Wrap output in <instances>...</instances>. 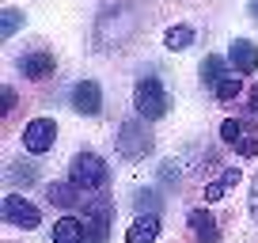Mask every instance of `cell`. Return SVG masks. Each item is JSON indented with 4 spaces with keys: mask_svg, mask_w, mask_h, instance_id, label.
Segmentation results:
<instances>
[{
    "mask_svg": "<svg viewBox=\"0 0 258 243\" xmlns=\"http://www.w3.org/2000/svg\"><path fill=\"white\" fill-rule=\"evenodd\" d=\"M160 178H163V183H167V187H175L178 178H182V171H178V163H163V167H160Z\"/></svg>",
    "mask_w": 258,
    "mask_h": 243,
    "instance_id": "cb8c5ba5",
    "label": "cell"
},
{
    "mask_svg": "<svg viewBox=\"0 0 258 243\" xmlns=\"http://www.w3.org/2000/svg\"><path fill=\"white\" fill-rule=\"evenodd\" d=\"M34 178H38V163H34V160H27V163L19 160V163L8 167V183H23V187H31Z\"/></svg>",
    "mask_w": 258,
    "mask_h": 243,
    "instance_id": "ac0fdd59",
    "label": "cell"
},
{
    "mask_svg": "<svg viewBox=\"0 0 258 243\" xmlns=\"http://www.w3.org/2000/svg\"><path fill=\"white\" fill-rule=\"evenodd\" d=\"M53 137H57V122L53 118H34V122H27V130H23V148L34 152V156L49 152Z\"/></svg>",
    "mask_w": 258,
    "mask_h": 243,
    "instance_id": "8992f818",
    "label": "cell"
},
{
    "mask_svg": "<svg viewBox=\"0 0 258 243\" xmlns=\"http://www.w3.org/2000/svg\"><path fill=\"white\" fill-rule=\"evenodd\" d=\"M80 224H84V243H106L110 239V205L106 202L88 205Z\"/></svg>",
    "mask_w": 258,
    "mask_h": 243,
    "instance_id": "5b68a950",
    "label": "cell"
},
{
    "mask_svg": "<svg viewBox=\"0 0 258 243\" xmlns=\"http://www.w3.org/2000/svg\"><path fill=\"white\" fill-rule=\"evenodd\" d=\"M46 198L53 205H61V209H73V205L80 202V187H76V183H49Z\"/></svg>",
    "mask_w": 258,
    "mask_h": 243,
    "instance_id": "4fadbf2b",
    "label": "cell"
},
{
    "mask_svg": "<svg viewBox=\"0 0 258 243\" xmlns=\"http://www.w3.org/2000/svg\"><path fill=\"white\" fill-rule=\"evenodd\" d=\"M133 106H137L141 118L156 122L167 114V91H163V84L156 80V76H145V80H137V88H133Z\"/></svg>",
    "mask_w": 258,
    "mask_h": 243,
    "instance_id": "277c9868",
    "label": "cell"
},
{
    "mask_svg": "<svg viewBox=\"0 0 258 243\" xmlns=\"http://www.w3.org/2000/svg\"><path fill=\"white\" fill-rule=\"evenodd\" d=\"M118 152L125 156V160H141V156L152 152V130H148V118H129L121 122L118 130Z\"/></svg>",
    "mask_w": 258,
    "mask_h": 243,
    "instance_id": "3957f363",
    "label": "cell"
},
{
    "mask_svg": "<svg viewBox=\"0 0 258 243\" xmlns=\"http://www.w3.org/2000/svg\"><path fill=\"white\" fill-rule=\"evenodd\" d=\"M250 110L258 114V84H254V88H250Z\"/></svg>",
    "mask_w": 258,
    "mask_h": 243,
    "instance_id": "4316f807",
    "label": "cell"
},
{
    "mask_svg": "<svg viewBox=\"0 0 258 243\" xmlns=\"http://www.w3.org/2000/svg\"><path fill=\"white\" fill-rule=\"evenodd\" d=\"M4 220L16 224V228H38L42 224V213H38V205H31L27 198L8 194V198H4Z\"/></svg>",
    "mask_w": 258,
    "mask_h": 243,
    "instance_id": "52a82bcc",
    "label": "cell"
},
{
    "mask_svg": "<svg viewBox=\"0 0 258 243\" xmlns=\"http://www.w3.org/2000/svg\"><path fill=\"white\" fill-rule=\"evenodd\" d=\"M4 110H16V91L4 88Z\"/></svg>",
    "mask_w": 258,
    "mask_h": 243,
    "instance_id": "484cf974",
    "label": "cell"
},
{
    "mask_svg": "<svg viewBox=\"0 0 258 243\" xmlns=\"http://www.w3.org/2000/svg\"><path fill=\"white\" fill-rule=\"evenodd\" d=\"M186 220H190V232L198 235V243H220V228H217V220H213V213L190 209Z\"/></svg>",
    "mask_w": 258,
    "mask_h": 243,
    "instance_id": "8fae6325",
    "label": "cell"
},
{
    "mask_svg": "<svg viewBox=\"0 0 258 243\" xmlns=\"http://www.w3.org/2000/svg\"><path fill=\"white\" fill-rule=\"evenodd\" d=\"M106 178H110L106 160H99L95 152H76L69 163V183H76L80 190H103Z\"/></svg>",
    "mask_w": 258,
    "mask_h": 243,
    "instance_id": "7a4b0ae2",
    "label": "cell"
},
{
    "mask_svg": "<svg viewBox=\"0 0 258 243\" xmlns=\"http://www.w3.org/2000/svg\"><path fill=\"white\" fill-rule=\"evenodd\" d=\"M243 91V84H239V76H224V80H217L213 84V95L220 99V103H232L235 95Z\"/></svg>",
    "mask_w": 258,
    "mask_h": 243,
    "instance_id": "ffe728a7",
    "label": "cell"
},
{
    "mask_svg": "<svg viewBox=\"0 0 258 243\" xmlns=\"http://www.w3.org/2000/svg\"><path fill=\"white\" fill-rule=\"evenodd\" d=\"M53 69H57V61H53V53H46V49H34V53L19 57V73H23L27 80H49Z\"/></svg>",
    "mask_w": 258,
    "mask_h": 243,
    "instance_id": "9c48e42d",
    "label": "cell"
},
{
    "mask_svg": "<svg viewBox=\"0 0 258 243\" xmlns=\"http://www.w3.org/2000/svg\"><path fill=\"white\" fill-rule=\"evenodd\" d=\"M224 65H228L224 57L209 53V57L202 61V80H205V84H217V80H224Z\"/></svg>",
    "mask_w": 258,
    "mask_h": 243,
    "instance_id": "d6986e66",
    "label": "cell"
},
{
    "mask_svg": "<svg viewBox=\"0 0 258 243\" xmlns=\"http://www.w3.org/2000/svg\"><path fill=\"white\" fill-rule=\"evenodd\" d=\"M250 16H254V19H258V0H250Z\"/></svg>",
    "mask_w": 258,
    "mask_h": 243,
    "instance_id": "83f0119b",
    "label": "cell"
},
{
    "mask_svg": "<svg viewBox=\"0 0 258 243\" xmlns=\"http://www.w3.org/2000/svg\"><path fill=\"white\" fill-rule=\"evenodd\" d=\"M160 239V217H137L125 228V243H156Z\"/></svg>",
    "mask_w": 258,
    "mask_h": 243,
    "instance_id": "7c38bea8",
    "label": "cell"
},
{
    "mask_svg": "<svg viewBox=\"0 0 258 243\" xmlns=\"http://www.w3.org/2000/svg\"><path fill=\"white\" fill-rule=\"evenodd\" d=\"M228 65H232L235 76L258 73V46L247 42V38H232V46H228Z\"/></svg>",
    "mask_w": 258,
    "mask_h": 243,
    "instance_id": "ba28073f",
    "label": "cell"
},
{
    "mask_svg": "<svg viewBox=\"0 0 258 243\" xmlns=\"http://www.w3.org/2000/svg\"><path fill=\"white\" fill-rule=\"evenodd\" d=\"M160 194H156V190H137V194H133V209H137V217H156V213H160Z\"/></svg>",
    "mask_w": 258,
    "mask_h": 243,
    "instance_id": "2e32d148",
    "label": "cell"
},
{
    "mask_svg": "<svg viewBox=\"0 0 258 243\" xmlns=\"http://www.w3.org/2000/svg\"><path fill=\"white\" fill-rule=\"evenodd\" d=\"M163 46L167 49H190L194 46V27L190 23H175L163 31Z\"/></svg>",
    "mask_w": 258,
    "mask_h": 243,
    "instance_id": "9a60e30c",
    "label": "cell"
},
{
    "mask_svg": "<svg viewBox=\"0 0 258 243\" xmlns=\"http://www.w3.org/2000/svg\"><path fill=\"white\" fill-rule=\"evenodd\" d=\"M19 27H23V12H19V8H4V16H0V34L12 38Z\"/></svg>",
    "mask_w": 258,
    "mask_h": 243,
    "instance_id": "7402d4cb",
    "label": "cell"
},
{
    "mask_svg": "<svg viewBox=\"0 0 258 243\" xmlns=\"http://www.w3.org/2000/svg\"><path fill=\"white\" fill-rule=\"evenodd\" d=\"M235 152H243V156H258V133H247V137L235 145Z\"/></svg>",
    "mask_w": 258,
    "mask_h": 243,
    "instance_id": "603a6c76",
    "label": "cell"
},
{
    "mask_svg": "<svg viewBox=\"0 0 258 243\" xmlns=\"http://www.w3.org/2000/svg\"><path fill=\"white\" fill-rule=\"evenodd\" d=\"M73 106L80 114H99L103 110V91H99V84L95 80H80L73 88Z\"/></svg>",
    "mask_w": 258,
    "mask_h": 243,
    "instance_id": "30bf717a",
    "label": "cell"
},
{
    "mask_svg": "<svg viewBox=\"0 0 258 243\" xmlns=\"http://www.w3.org/2000/svg\"><path fill=\"white\" fill-rule=\"evenodd\" d=\"M243 137H247V126H243V122H235V118L220 122V141H224V145H239Z\"/></svg>",
    "mask_w": 258,
    "mask_h": 243,
    "instance_id": "44dd1931",
    "label": "cell"
},
{
    "mask_svg": "<svg viewBox=\"0 0 258 243\" xmlns=\"http://www.w3.org/2000/svg\"><path fill=\"white\" fill-rule=\"evenodd\" d=\"M235 183H239V171H224L217 183H209V187H205V202H220V198H224Z\"/></svg>",
    "mask_w": 258,
    "mask_h": 243,
    "instance_id": "e0dca14e",
    "label": "cell"
},
{
    "mask_svg": "<svg viewBox=\"0 0 258 243\" xmlns=\"http://www.w3.org/2000/svg\"><path fill=\"white\" fill-rule=\"evenodd\" d=\"M250 217L258 220V171H254V183H250Z\"/></svg>",
    "mask_w": 258,
    "mask_h": 243,
    "instance_id": "d4e9b609",
    "label": "cell"
},
{
    "mask_svg": "<svg viewBox=\"0 0 258 243\" xmlns=\"http://www.w3.org/2000/svg\"><path fill=\"white\" fill-rule=\"evenodd\" d=\"M133 31H137V16H133L129 8H114V12H106V16L99 19V27H95V46H99V49L121 46Z\"/></svg>",
    "mask_w": 258,
    "mask_h": 243,
    "instance_id": "6da1fadb",
    "label": "cell"
},
{
    "mask_svg": "<svg viewBox=\"0 0 258 243\" xmlns=\"http://www.w3.org/2000/svg\"><path fill=\"white\" fill-rule=\"evenodd\" d=\"M53 243H84V224L76 217H61L53 224Z\"/></svg>",
    "mask_w": 258,
    "mask_h": 243,
    "instance_id": "5bb4252c",
    "label": "cell"
}]
</instances>
